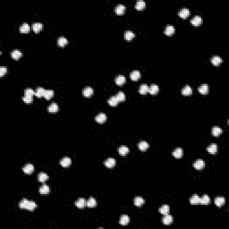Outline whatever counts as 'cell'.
<instances>
[{"instance_id": "f6af8a7d", "label": "cell", "mask_w": 229, "mask_h": 229, "mask_svg": "<svg viewBox=\"0 0 229 229\" xmlns=\"http://www.w3.org/2000/svg\"><path fill=\"white\" fill-rule=\"evenodd\" d=\"M115 97H116L118 101H124V100L125 99V95L123 91H119V92L115 95Z\"/></svg>"}, {"instance_id": "d6a6232c", "label": "cell", "mask_w": 229, "mask_h": 229, "mask_svg": "<svg viewBox=\"0 0 229 229\" xmlns=\"http://www.w3.org/2000/svg\"><path fill=\"white\" fill-rule=\"evenodd\" d=\"M169 210H170V208H169L168 205L165 204L163 206H161L159 208V212L163 215H166V214L169 213Z\"/></svg>"}, {"instance_id": "3957f363", "label": "cell", "mask_w": 229, "mask_h": 229, "mask_svg": "<svg viewBox=\"0 0 229 229\" xmlns=\"http://www.w3.org/2000/svg\"><path fill=\"white\" fill-rule=\"evenodd\" d=\"M71 158L69 157H64L63 158L61 159L60 161V165L64 167H68V166L71 165Z\"/></svg>"}, {"instance_id": "ffe728a7", "label": "cell", "mask_w": 229, "mask_h": 229, "mask_svg": "<svg viewBox=\"0 0 229 229\" xmlns=\"http://www.w3.org/2000/svg\"><path fill=\"white\" fill-rule=\"evenodd\" d=\"M199 91H200V94H202V95H205V94L208 93V91H209V85L208 84H202L200 87H199Z\"/></svg>"}, {"instance_id": "1f68e13d", "label": "cell", "mask_w": 229, "mask_h": 229, "mask_svg": "<svg viewBox=\"0 0 229 229\" xmlns=\"http://www.w3.org/2000/svg\"><path fill=\"white\" fill-rule=\"evenodd\" d=\"M200 198L197 195V194H193V195L191 197V199H190V203L192 205L199 204V203H200Z\"/></svg>"}, {"instance_id": "f1b7e54d", "label": "cell", "mask_w": 229, "mask_h": 229, "mask_svg": "<svg viewBox=\"0 0 229 229\" xmlns=\"http://www.w3.org/2000/svg\"><path fill=\"white\" fill-rule=\"evenodd\" d=\"M139 92H140L142 95H145L147 92H149V86L147 84H142L140 86V89H139Z\"/></svg>"}, {"instance_id": "e0dca14e", "label": "cell", "mask_w": 229, "mask_h": 229, "mask_svg": "<svg viewBox=\"0 0 229 229\" xmlns=\"http://www.w3.org/2000/svg\"><path fill=\"white\" fill-rule=\"evenodd\" d=\"M115 160L113 158H109L105 161V166H106L107 167L111 168L113 167V166H115Z\"/></svg>"}, {"instance_id": "f35d334b", "label": "cell", "mask_w": 229, "mask_h": 229, "mask_svg": "<svg viewBox=\"0 0 229 229\" xmlns=\"http://www.w3.org/2000/svg\"><path fill=\"white\" fill-rule=\"evenodd\" d=\"M50 192V188H49L48 185H43L42 186H40V192L41 194H47L48 193V192Z\"/></svg>"}, {"instance_id": "7a4b0ae2", "label": "cell", "mask_w": 229, "mask_h": 229, "mask_svg": "<svg viewBox=\"0 0 229 229\" xmlns=\"http://www.w3.org/2000/svg\"><path fill=\"white\" fill-rule=\"evenodd\" d=\"M23 171L25 173V174H28V175H31V173L34 171V166L31 163H28L25 165L23 167Z\"/></svg>"}, {"instance_id": "ba28073f", "label": "cell", "mask_w": 229, "mask_h": 229, "mask_svg": "<svg viewBox=\"0 0 229 229\" xmlns=\"http://www.w3.org/2000/svg\"><path fill=\"white\" fill-rule=\"evenodd\" d=\"M173 220H174V218H173L172 216L168 215V214H166V215H164V217H163V224L166 225V226H167V225H170L173 223Z\"/></svg>"}, {"instance_id": "bcb514c9", "label": "cell", "mask_w": 229, "mask_h": 229, "mask_svg": "<svg viewBox=\"0 0 229 229\" xmlns=\"http://www.w3.org/2000/svg\"><path fill=\"white\" fill-rule=\"evenodd\" d=\"M23 100L25 102V103H31L32 102V96H30V95H26L24 94V96L23 97Z\"/></svg>"}, {"instance_id": "7dc6e473", "label": "cell", "mask_w": 229, "mask_h": 229, "mask_svg": "<svg viewBox=\"0 0 229 229\" xmlns=\"http://www.w3.org/2000/svg\"><path fill=\"white\" fill-rule=\"evenodd\" d=\"M35 91H33L32 89H31V88H28V89L25 90L24 91V94H26V95H30V96H33L35 95Z\"/></svg>"}, {"instance_id": "4316f807", "label": "cell", "mask_w": 229, "mask_h": 229, "mask_svg": "<svg viewBox=\"0 0 229 229\" xmlns=\"http://www.w3.org/2000/svg\"><path fill=\"white\" fill-rule=\"evenodd\" d=\"M226 202V200H225L224 197H217L215 199V204L217 205V207H221L223 206Z\"/></svg>"}, {"instance_id": "44dd1931", "label": "cell", "mask_w": 229, "mask_h": 229, "mask_svg": "<svg viewBox=\"0 0 229 229\" xmlns=\"http://www.w3.org/2000/svg\"><path fill=\"white\" fill-rule=\"evenodd\" d=\"M30 29H31V28H30V25L28 24L27 23H23V24L20 26V31L22 33H27V32H29Z\"/></svg>"}, {"instance_id": "2e32d148", "label": "cell", "mask_w": 229, "mask_h": 229, "mask_svg": "<svg viewBox=\"0 0 229 229\" xmlns=\"http://www.w3.org/2000/svg\"><path fill=\"white\" fill-rule=\"evenodd\" d=\"M130 222V218L127 215H123L120 218V221H119V224L122 225V226H126L128 225Z\"/></svg>"}, {"instance_id": "60d3db41", "label": "cell", "mask_w": 229, "mask_h": 229, "mask_svg": "<svg viewBox=\"0 0 229 229\" xmlns=\"http://www.w3.org/2000/svg\"><path fill=\"white\" fill-rule=\"evenodd\" d=\"M125 82V77L124 75H118L116 76V78H115V83H116L117 85H122L124 84V83Z\"/></svg>"}, {"instance_id": "836d02e7", "label": "cell", "mask_w": 229, "mask_h": 229, "mask_svg": "<svg viewBox=\"0 0 229 229\" xmlns=\"http://www.w3.org/2000/svg\"><path fill=\"white\" fill-rule=\"evenodd\" d=\"M138 147H139V149H140L142 151H145L148 149V148H149V144H148V142H145V141H142V142H139Z\"/></svg>"}, {"instance_id": "cb8c5ba5", "label": "cell", "mask_w": 229, "mask_h": 229, "mask_svg": "<svg viewBox=\"0 0 229 229\" xmlns=\"http://www.w3.org/2000/svg\"><path fill=\"white\" fill-rule=\"evenodd\" d=\"M192 93V90L189 85H186V86L182 90V94L185 96H190Z\"/></svg>"}, {"instance_id": "603a6c76", "label": "cell", "mask_w": 229, "mask_h": 229, "mask_svg": "<svg viewBox=\"0 0 229 229\" xmlns=\"http://www.w3.org/2000/svg\"><path fill=\"white\" fill-rule=\"evenodd\" d=\"M144 202H145V200H143L142 197L137 196V197L134 198V205L137 206V207H141L142 205L144 204Z\"/></svg>"}, {"instance_id": "8fae6325", "label": "cell", "mask_w": 229, "mask_h": 229, "mask_svg": "<svg viewBox=\"0 0 229 229\" xmlns=\"http://www.w3.org/2000/svg\"><path fill=\"white\" fill-rule=\"evenodd\" d=\"M159 91V87L158 86L157 84H151L150 87L149 88V92L151 94V95H155L157 94Z\"/></svg>"}, {"instance_id": "83f0119b", "label": "cell", "mask_w": 229, "mask_h": 229, "mask_svg": "<svg viewBox=\"0 0 229 229\" xmlns=\"http://www.w3.org/2000/svg\"><path fill=\"white\" fill-rule=\"evenodd\" d=\"M96 205H97V202H96V200L93 197H91L86 202V206L89 208H94Z\"/></svg>"}, {"instance_id": "8992f818", "label": "cell", "mask_w": 229, "mask_h": 229, "mask_svg": "<svg viewBox=\"0 0 229 229\" xmlns=\"http://www.w3.org/2000/svg\"><path fill=\"white\" fill-rule=\"evenodd\" d=\"M204 166H205V162H204V160H203V159H197L196 161L193 163V166L196 169H198V170L203 168V167H204Z\"/></svg>"}, {"instance_id": "5bb4252c", "label": "cell", "mask_w": 229, "mask_h": 229, "mask_svg": "<svg viewBox=\"0 0 229 229\" xmlns=\"http://www.w3.org/2000/svg\"><path fill=\"white\" fill-rule=\"evenodd\" d=\"M209 202H210V198L207 194H203L202 198L200 199V203L202 205H208Z\"/></svg>"}, {"instance_id": "d6986e66", "label": "cell", "mask_w": 229, "mask_h": 229, "mask_svg": "<svg viewBox=\"0 0 229 229\" xmlns=\"http://www.w3.org/2000/svg\"><path fill=\"white\" fill-rule=\"evenodd\" d=\"M173 156L175 158H181L183 156V149L181 148H176L174 151H173Z\"/></svg>"}, {"instance_id": "f546056e", "label": "cell", "mask_w": 229, "mask_h": 229, "mask_svg": "<svg viewBox=\"0 0 229 229\" xmlns=\"http://www.w3.org/2000/svg\"><path fill=\"white\" fill-rule=\"evenodd\" d=\"M42 28H43V25H42V23H34L32 24V29L36 33L40 32V31H41Z\"/></svg>"}, {"instance_id": "4dcf8cb0", "label": "cell", "mask_w": 229, "mask_h": 229, "mask_svg": "<svg viewBox=\"0 0 229 229\" xmlns=\"http://www.w3.org/2000/svg\"><path fill=\"white\" fill-rule=\"evenodd\" d=\"M145 5H146L145 1H143V0H138L135 4V8L137 10H142L143 8L145 7Z\"/></svg>"}, {"instance_id": "4fadbf2b", "label": "cell", "mask_w": 229, "mask_h": 229, "mask_svg": "<svg viewBox=\"0 0 229 229\" xmlns=\"http://www.w3.org/2000/svg\"><path fill=\"white\" fill-rule=\"evenodd\" d=\"M125 5H122V4L117 5L115 8V11L117 14H123L124 12H125Z\"/></svg>"}, {"instance_id": "9a60e30c", "label": "cell", "mask_w": 229, "mask_h": 229, "mask_svg": "<svg viewBox=\"0 0 229 229\" xmlns=\"http://www.w3.org/2000/svg\"><path fill=\"white\" fill-rule=\"evenodd\" d=\"M130 77H131L132 81H138L139 78L141 77V74L138 70H133V71L131 72V74H130Z\"/></svg>"}, {"instance_id": "52a82bcc", "label": "cell", "mask_w": 229, "mask_h": 229, "mask_svg": "<svg viewBox=\"0 0 229 229\" xmlns=\"http://www.w3.org/2000/svg\"><path fill=\"white\" fill-rule=\"evenodd\" d=\"M178 14H179V16H180V17H182V18L185 19V18H186V17H187V16H189V14H190V10L188 9V8L183 7V8H182L180 11H179Z\"/></svg>"}, {"instance_id": "74e56055", "label": "cell", "mask_w": 229, "mask_h": 229, "mask_svg": "<svg viewBox=\"0 0 229 229\" xmlns=\"http://www.w3.org/2000/svg\"><path fill=\"white\" fill-rule=\"evenodd\" d=\"M207 150L209 151V153H211V154H215L216 152H217V144H215V143H213V144H210L209 147L207 148Z\"/></svg>"}, {"instance_id": "c3c4849f", "label": "cell", "mask_w": 229, "mask_h": 229, "mask_svg": "<svg viewBox=\"0 0 229 229\" xmlns=\"http://www.w3.org/2000/svg\"><path fill=\"white\" fill-rule=\"evenodd\" d=\"M6 72H7L6 67H5V66H1V67H0V76H4Z\"/></svg>"}, {"instance_id": "484cf974", "label": "cell", "mask_w": 229, "mask_h": 229, "mask_svg": "<svg viewBox=\"0 0 229 229\" xmlns=\"http://www.w3.org/2000/svg\"><path fill=\"white\" fill-rule=\"evenodd\" d=\"M45 91H46V90H45L44 88H42V87H38V88H37V90H36V91H35V92H36V93H35L36 97H38V98L44 97Z\"/></svg>"}, {"instance_id": "b9f144b4", "label": "cell", "mask_w": 229, "mask_h": 229, "mask_svg": "<svg viewBox=\"0 0 229 229\" xmlns=\"http://www.w3.org/2000/svg\"><path fill=\"white\" fill-rule=\"evenodd\" d=\"M134 36H135V34H134L133 32H132V31H126L125 33V38L126 40H132V38H134Z\"/></svg>"}, {"instance_id": "277c9868", "label": "cell", "mask_w": 229, "mask_h": 229, "mask_svg": "<svg viewBox=\"0 0 229 229\" xmlns=\"http://www.w3.org/2000/svg\"><path fill=\"white\" fill-rule=\"evenodd\" d=\"M191 23H192V24L194 25V26H199V25L202 23V18L200 15H195V16H193V18H192Z\"/></svg>"}, {"instance_id": "9c48e42d", "label": "cell", "mask_w": 229, "mask_h": 229, "mask_svg": "<svg viewBox=\"0 0 229 229\" xmlns=\"http://www.w3.org/2000/svg\"><path fill=\"white\" fill-rule=\"evenodd\" d=\"M75 205L79 209H83V208L85 207V205H86V200L83 198H79L75 202Z\"/></svg>"}, {"instance_id": "ab89813d", "label": "cell", "mask_w": 229, "mask_h": 229, "mask_svg": "<svg viewBox=\"0 0 229 229\" xmlns=\"http://www.w3.org/2000/svg\"><path fill=\"white\" fill-rule=\"evenodd\" d=\"M118 152H119V154H120V155L125 156L128 152H129V149H128V148L126 147V146H125V145H122V146L118 149Z\"/></svg>"}, {"instance_id": "d590c367", "label": "cell", "mask_w": 229, "mask_h": 229, "mask_svg": "<svg viewBox=\"0 0 229 229\" xmlns=\"http://www.w3.org/2000/svg\"><path fill=\"white\" fill-rule=\"evenodd\" d=\"M108 104L110 105V106H112V107H115L119 102L118 100H117V98H116L115 96H112V97H110L108 98Z\"/></svg>"}, {"instance_id": "7c38bea8", "label": "cell", "mask_w": 229, "mask_h": 229, "mask_svg": "<svg viewBox=\"0 0 229 229\" xmlns=\"http://www.w3.org/2000/svg\"><path fill=\"white\" fill-rule=\"evenodd\" d=\"M58 109H59L58 106H57V104L55 103V102L51 103L48 106V112H50V113H55V112H57V111H58Z\"/></svg>"}, {"instance_id": "6da1fadb", "label": "cell", "mask_w": 229, "mask_h": 229, "mask_svg": "<svg viewBox=\"0 0 229 229\" xmlns=\"http://www.w3.org/2000/svg\"><path fill=\"white\" fill-rule=\"evenodd\" d=\"M19 206H20L21 209H25L30 211H32L37 208V204H36V202H34L33 200H27V199H23L20 202V203H19Z\"/></svg>"}, {"instance_id": "7402d4cb", "label": "cell", "mask_w": 229, "mask_h": 229, "mask_svg": "<svg viewBox=\"0 0 229 229\" xmlns=\"http://www.w3.org/2000/svg\"><path fill=\"white\" fill-rule=\"evenodd\" d=\"M11 55H12L13 58L15 59V60H17V59H19L21 57H22L23 54H22V52H21L20 50H18V49H14V50L12 51Z\"/></svg>"}, {"instance_id": "7bdbcfd3", "label": "cell", "mask_w": 229, "mask_h": 229, "mask_svg": "<svg viewBox=\"0 0 229 229\" xmlns=\"http://www.w3.org/2000/svg\"><path fill=\"white\" fill-rule=\"evenodd\" d=\"M222 129L220 127H218V126H214V127L212 128V134L214 136H218L219 134L222 133Z\"/></svg>"}, {"instance_id": "ac0fdd59", "label": "cell", "mask_w": 229, "mask_h": 229, "mask_svg": "<svg viewBox=\"0 0 229 229\" xmlns=\"http://www.w3.org/2000/svg\"><path fill=\"white\" fill-rule=\"evenodd\" d=\"M211 62H212V64L215 66H217L222 63V58L220 57H218V55H214L211 58Z\"/></svg>"}, {"instance_id": "e575fe53", "label": "cell", "mask_w": 229, "mask_h": 229, "mask_svg": "<svg viewBox=\"0 0 229 229\" xmlns=\"http://www.w3.org/2000/svg\"><path fill=\"white\" fill-rule=\"evenodd\" d=\"M38 179L40 182H42V183H43V182H46L48 179V175L44 172H40L38 175Z\"/></svg>"}, {"instance_id": "5b68a950", "label": "cell", "mask_w": 229, "mask_h": 229, "mask_svg": "<svg viewBox=\"0 0 229 229\" xmlns=\"http://www.w3.org/2000/svg\"><path fill=\"white\" fill-rule=\"evenodd\" d=\"M95 120L99 124H103L107 120V115L104 113H99L95 116Z\"/></svg>"}, {"instance_id": "30bf717a", "label": "cell", "mask_w": 229, "mask_h": 229, "mask_svg": "<svg viewBox=\"0 0 229 229\" xmlns=\"http://www.w3.org/2000/svg\"><path fill=\"white\" fill-rule=\"evenodd\" d=\"M82 94L84 97H91L93 94V89L91 87H86L83 89Z\"/></svg>"}, {"instance_id": "d4e9b609", "label": "cell", "mask_w": 229, "mask_h": 229, "mask_svg": "<svg viewBox=\"0 0 229 229\" xmlns=\"http://www.w3.org/2000/svg\"><path fill=\"white\" fill-rule=\"evenodd\" d=\"M175 33V28L174 26H172V25H166V29H165V34L166 35H172V34Z\"/></svg>"}, {"instance_id": "ee69618b", "label": "cell", "mask_w": 229, "mask_h": 229, "mask_svg": "<svg viewBox=\"0 0 229 229\" xmlns=\"http://www.w3.org/2000/svg\"><path fill=\"white\" fill-rule=\"evenodd\" d=\"M53 96H54V91H53L52 90H46L44 94V98H46V99H50Z\"/></svg>"}, {"instance_id": "8d00e7d4", "label": "cell", "mask_w": 229, "mask_h": 229, "mask_svg": "<svg viewBox=\"0 0 229 229\" xmlns=\"http://www.w3.org/2000/svg\"><path fill=\"white\" fill-rule=\"evenodd\" d=\"M67 43H68V40L65 37H59L58 40H57V44L60 47H65Z\"/></svg>"}]
</instances>
